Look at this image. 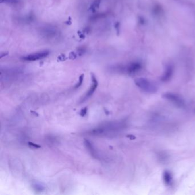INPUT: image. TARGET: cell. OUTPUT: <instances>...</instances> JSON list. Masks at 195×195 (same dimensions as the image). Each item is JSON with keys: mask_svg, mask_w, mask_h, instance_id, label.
<instances>
[{"mask_svg": "<svg viewBox=\"0 0 195 195\" xmlns=\"http://www.w3.org/2000/svg\"><path fill=\"white\" fill-rule=\"evenodd\" d=\"M99 4H100V1L99 0H96V1L94 2V3L92 6V7H93V9H95L96 7H98Z\"/></svg>", "mask_w": 195, "mask_h": 195, "instance_id": "obj_12", "label": "cell"}, {"mask_svg": "<svg viewBox=\"0 0 195 195\" xmlns=\"http://www.w3.org/2000/svg\"><path fill=\"white\" fill-rule=\"evenodd\" d=\"M49 52L48 51H43L37 53H34L33 54L29 55L28 56H26L22 58L23 60L25 61H37L41 59H43L45 57H46L49 55Z\"/></svg>", "mask_w": 195, "mask_h": 195, "instance_id": "obj_3", "label": "cell"}, {"mask_svg": "<svg viewBox=\"0 0 195 195\" xmlns=\"http://www.w3.org/2000/svg\"><path fill=\"white\" fill-rule=\"evenodd\" d=\"M87 111H88V108L87 107H85L84 108L82 109L80 112V115L81 117H85L86 114H87Z\"/></svg>", "mask_w": 195, "mask_h": 195, "instance_id": "obj_9", "label": "cell"}, {"mask_svg": "<svg viewBox=\"0 0 195 195\" xmlns=\"http://www.w3.org/2000/svg\"><path fill=\"white\" fill-rule=\"evenodd\" d=\"M134 82L141 90L147 93L153 94L157 91L156 85L146 78H138L134 80Z\"/></svg>", "mask_w": 195, "mask_h": 195, "instance_id": "obj_1", "label": "cell"}, {"mask_svg": "<svg viewBox=\"0 0 195 195\" xmlns=\"http://www.w3.org/2000/svg\"><path fill=\"white\" fill-rule=\"evenodd\" d=\"M28 144L29 146H32L34 148H36V149H38V148H41V146L38 144H36L35 143H33V142H28Z\"/></svg>", "mask_w": 195, "mask_h": 195, "instance_id": "obj_10", "label": "cell"}, {"mask_svg": "<svg viewBox=\"0 0 195 195\" xmlns=\"http://www.w3.org/2000/svg\"><path fill=\"white\" fill-rule=\"evenodd\" d=\"M1 2L9 3H16L18 2V0H1Z\"/></svg>", "mask_w": 195, "mask_h": 195, "instance_id": "obj_11", "label": "cell"}, {"mask_svg": "<svg viewBox=\"0 0 195 195\" xmlns=\"http://www.w3.org/2000/svg\"><path fill=\"white\" fill-rule=\"evenodd\" d=\"M92 85L89 90H88V93L86 94L85 97H84V100H86L88 98H89L90 96H91L93 93L95 92L96 89H97L98 86V81L94 74H92Z\"/></svg>", "mask_w": 195, "mask_h": 195, "instance_id": "obj_4", "label": "cell"}, {"mask_svg": "<svg viewBox=\"0 0 195 195\" xmlns=\"http://www.w3.org/2000/svg\"><path fill=\"white\" fill-rule=\"evenodd\" d=\"M84 143H85V145L86 148V149H88V150L90 152V153L93 155H96V151L95 150L93 149V146L91 144V143L88 140H85V141H84Z\"/></svg>", "mask_w": 195, "mask_h": 195, "instance_id": "obj_7", "label": "cell"}, {"mask_svg": "<svg viewBox=\"0 0 195 195\" xmlns=\"http://www.w3.org/2000/svg\"><path fill=\"white\" fill-rule=\"evenodd\" d=\"M84 74H81L80 77H79V81L74 86V89H77L79 87H80L81 86V85L82 84V82H83V80H84Z\"/></svg>", "mask_w": 195, "mask_h": 195, "instance_id": "obj_8", "label": "cell"}, {"mask_svg": "<svg viewBox=\"0 0 195 195\" xmlns=\"http://www.w3.org/2000/svg\"><path fill=\"white\" fill-rule=\"evenodd\" d=\"M163 179L164 183L167 186H172L173 182V178L172 174L171 173V172L168 171H165L163 172Z\"/></svg>", "mask_w": 195, "mask_h": 195, "instance_id": "obj_5", "label": "cell"}, {"mask_svg": "<svg viewBox=\"0 0 195 195\" xmlns=\"http://www.w3.org/2000/svg\"><path fill=\"white\" fill-rule=\"evenodd\" d=\"M163 97L169 100L179 108H183L186 107V103L184 100L175 93L167 92L163 94Z\"/></svg>", "mask_w": 195, "mask_h": 195, "instance_id": "obj_2", "label": "cell"}, {"mask_svg": "<svg viewBox=\"0 0 195 195\" xmlns=\"http://www.w3.org/2000/svg\"><path fill=\"white\" fill-rule=\"evenodd\" d=\"M172 74V69L171 67H169L167 69L166 72H165L164 76L162 77V81H167L170 79L171 77Z\"/></svg>", "mask_w": 195, "mask_h": 195, "instance_id": "obj_6", "label": "cell"}]
</instances>
